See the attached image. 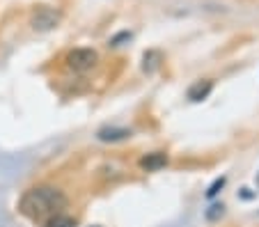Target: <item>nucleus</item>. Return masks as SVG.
<instances>
[{"mask_svg":"<svg viewBox=\"0 0 259 227\" xmlns=\"http://www.w3.org/2000/svg\"><path fill=\"white\" fill-rule=\"evenodd\" d=\"M128 39H131V32H119V35H115L110 39V46H122V41H128Z\"/></svg>","mask_w":259,"mask_h":227,"instance_id":"nucleus-11","label":"nucleus"},{"mask_svg":"<svg viewBox=\"0 0 259 227\" xmlns=\"http://www.w3.org/2000/svg\"><path fill=\"white\" fill-rule=\"evenodd\" d=\"M131 135H133V131L124 126H103L97 131V138L101 143H119V140H126Z\"/></svg>","mask_w":259,"mask_h":227,"instance_id":"nucleus-4","label":"nucleus"},{"mask_svg":"<svg viewBox=\"0 0 259 227\" xmlns=\"http://www.w3.org/2000/svg\"><path fill=\"white\" fill-rule=\"evenodd\" d=\"M158 64H161V53L158 51H147L145 58H142V69L147 74H154L158 69Z\"/></svg>","mask_w":259,"mask_h":227,"instance_id":"nucleus-8","label":"nucleus"},{"mask_svg":"<svg viewBox=\"0 0 259 227\" xmlns=\"http://www.w3.org/2000/svg\"><path fill=\"white\" fill-rule=\"evenodd\" d=\"M44 227H76V218L67 216V213H55V216L46 218Z\"/></svg>","mask_w":259,"mask_h":227,"instance_id":"nucleus-7","label":"nucleus"},{"mask_svg":"<svg viewBox=\"0 0 259 227\" xmlns=\"http://www.w3.org/2000/svg\"><path fill=\"white\" fill-rule=\"evenodd\" d=\"M211 89H213V80H209V78H202V80H195V83L188 87V92H186V97L191 101H204L206 97L211 94Z\"/></svg>","mask_w":259,"mask_h":227,"instance_id":"nucleus-6","label":"nucleus"},{"mask_svg":"<svg viewBox=\"0 0 259 227\" xmlns=\"http://www.w3.org/2000/svg\"><path fill=\"white\" fill-rule=\"evenodd\" d=\"M167 165V154L165 152H152L145 154L140 158V168L147 170V172H156V170H163Z\"/></svg>","mask_w":259,"mask_h":227,"instance_id":"nucleus-5","label":"nucleus"},{"mask_svg":"<svg viewBox=\"0 0 259 227\" xmlns=\"http://www.w3.org/2000/svg\"><path fill=\"white\" fill-rule=\"evenodd\" d=\"M257 181H259V179H257Z\"/></svg>","mask_w":259,"mask_h":227,"instance_id":"nucleus-13","label":"nucleus"},{"mask_svg":"<svg viewBox=\"0 0 259 227\" xmlns=\"http://www.w3.org/2000/svg\"><path fill=\"white\" fill-rule=\"evenodd\" d=\"M225 184H227V177H218L213 184H211L209 188H206V200H213L215 195H218L223 188H225Z\"/></svg>","mask_w":259,"mask_h":227,"instance_id":"nucleus-9","label":"nucleus"},{"mask_svg":"<svg viewBox=\"0 0 259 227\" xmlns=\"http://www.w3.org/2000/svg\"><path fill=\"white\" fill-rule=\"evenodd\" d=\"M60 21H62V14L58 10H53V7H37L32 12V16H30V25L37 32H46V30L58 28Z\"/></svg>","mask_w":259,"mask_h":227,"instance_id":"nucleus-3","label":"nucleus"},{"mask_svg":"<svg viewBox=\"0 0 259 227\" xmlns=\"http://www.w3.org/2000/svg\"><path fill=\"white\" fill-rule=\"evenodd\" d=\"M64 62H67V67L71 71L85 74V71L97 67L99 55H97V51H92V49H73L67 53V60H64Z\"/></svg>","mask_w":259,"mask_h":227,"instance_id":"nucleus-2","label":"nucleus"},{"mask_svg":"<svg viewBox=\"0 0 259 227\" xmlns=\"http://www.w3.org/2000/svg\"><path fill=\"white\" fill-rule=\"evenodd\" d=\"M223 213H225V207H223V204H213V207L206 211V220H218Z\"/></svg>","mask_w":259,"mask_h":227,"instance_id":"nucleus-10","label":"nucleus"},{"mask_svg":"<svg viewBox=\"0 0 259 227\" xmlns=\"http://www.w3.org/2000/svg\"><path fill=\"white\" fill-rule=\"evenodd\" d=\"M67 204L69 198L64 195V191L41 184V186H34L23 193V198L19 200V211L30 220H44L55 213H62Z\"/></svg>","mask_w":259,"mask_h":227,"instance_id":"nucleus-1","label":"nucleus"},{"mask_svg":"<svg viewBox=\"0 0 259 227\" xmlns=\"http://www.w3.org/2000/svg\"><path fill=\"white\" fill-rule=\"evenodd\" d=\"M94 227H99V225H94Z\"/></svg>","mask_w":259,"mask_h":227,"instance_id":"nucleus-12","label":"nucleus"}]
</instances>
